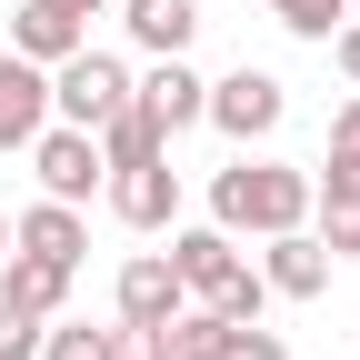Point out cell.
Wrapping results in <instances>:
<instances>
[{
	"label": "cell",
	"mask_w": 360,
	"mask_h": 360,
	"mask_svg": "<svg viewBox=\"0 0 360 360\" xmlns=\"http://www.w3.org/2000/svg\"><path fill=\"white\" fill-rule=\"evenodd\" d=\"M210 220H220V231H300V220H310V170H290V160H231V170H220L210 180Z\"/></svg>",
	"instance_id": "cell-1"
},
{
	"label": "cell",
	"mask_w": 360,
	"mask_h": 360,
	"mask_svg": "<svg viewBox=\"0 0 360 360\" xmlns=\"http://www.w3.org/2000/svg\"><path fill=\"white\" fill-rule=\"evenodd\" d=\"M170 270H180V290H191L200 310H220V321H260V300H270V281L231 250V231H170Z\"/></svg>",
	"instance_id": "cell-2"
},
{
	"label": "cell",
	"mask_w": 360,
	"mask_h": 360,
	"mask_svg": "<svg viewBox=\"0 0 360 360\" xmlns=\"http://www.w3.org/2000/svg\"><path fill=\"white\" fill-rule=\"evenodd\" d=\"M110 110H130V70L110 60V51H80L70 60H51V120H70V130H101Z\"/></svg>",
	"instance_id": "cell-3"
},
{
	"label": "cell",
	"mask_w": 360,
	"mask_h": 360,
	"mask_svg": "<svg viewBox=\"0 0 360 360\" xmlns=\"http://www.w3.org/2000/svg\"><path fill=\"white\" fill-rule=\"evenodd\" d=\"M200 120L220 130V141H240V150H250V141H270V130L290 120V90L270 80V70H250V60H240L231 80H210V90H200Z\"/></svg>",
	"instance_id": "cell-4"
},
{
	"label": "cell",
	"mask_w": 360,
	"mask_h": 360,
	"mask_svg": "<svg viewBox=\"0 0 360 360\" xmlns=\"http://www.w3.org/2000/svg\"><path fill=\"white\" fill-rule=\"evenodd\" d=\"M30 170H40V200H90L101 191V141L90 130H70V120H40V141H30Z\"/></svg>",
	"instance_id": "cell-5"
},
{
	"label": "cell",
	"mask_w": 360,
	"mask_h": 360,
	"mask_svg": "<svg viewBox=\"0 0 360 360\" xmlns=\"http://www.w3.org/2000/svg\"><path fill=\"white\" fill-rule=\"evenodd\" d=\"M200 90H210V80H200L191 60L170 51V60H150V80H130V110H141V120L160 130V141H180V130L200 120Z\"/></svg>",
	"instance_id": "cell-6"
},
{
	"label": "cell",
	"mask_w": 360,
	"mask_h": 360,
	"mask_svg": "<svg viewBox=\"0 0 360 360\" xmlns=\"http://www.w3.org/2000/svg\"><path fill=\"white\" fill-rule=\"evenodd\" d=\"M110 210L130 220V231H170V220H180V170H170V150L110 170Z\"/></svg>",
	"instance_id": "cell-7"
},
{
	"label": "cell",
	"mask_w": 360,
	"mask_h": 360,
	"mask_svg": "<svg viewBox=\"0 0 360 360\" xmlns=\"http://www.w3.org/2000/svg\"><path fill=\"white\" fill-rule=\"evenodd\" d=\"M40 120H51V70L20 60V51H0V150H30Z\"/></svg>",
	"instance_id": "cell-8"
},
{
	"label": "cell",
	"mask_w": 360,
	"mask_h": 360,
	"mask_svg": "<svg viewBox=\"0 0 360 360\" xmlns=\"http://www.w3.org/2000/svg\"><path fill=\"white\" fill-rule=\"evenodd\" d=\"M260 281L281 290V300H321V290H330V250H321V231H270Z\"/></svg>",
	"instance_id": "cell-9"
},
{
	"label": "cell",
	"mask_w": 360,
	"mask_h": 360,
	"mask_svg": "<svg viewBox=\"0 0 360 360\" xmlns=\"http://www.w3.org/2000/svg\"><path fill=\"white\" fill-rule=\"evenodd\" d=\"M180 300H191V290H180L170 250H141V260H120V321H130V330H160Z\"/></svg>",
	"instance_id": "cell-10"
},
{
	"label": "cell",
	"mask_w": 360,
	"mask_h": 360,
	"mask_svg": "<svg viewBox=\"0 0 360 360\" xmlns=\"http://www.w3.org/2000/svg\"><path fill=\"white\" fill-rule=\"evenodd\" d=\"M11 250H40V260L80 270V250H90V231H80V200H30V210L11 220Z\"/></svg>",
	"instance_id": "cell-11"
},
{
	"label": "cell",
	"mask_w": 360,
	"mask_h": 360,
	"mask_svg": "<svg viewBox=\"0 0 360 360\" xmlns=\"http://www.w3.org/2000/svg\"><path fill=\"white\" fill-rule=\"evenodd\" d=\"M310 210H321V250L330 260H360V170L330 160L321 180H310Z\"/></svg>",
	"instance_id": "cell-12"
},
{
	"label": "cell",
	"mask_w": 360,
	"mask_h": 360,
	"mask_svg": "<svg viewBox=\"0 0 360 360\" xmlns=\"http://www.w3.org/2000/svg\"><path fill=\"white\" fill-rule=\"evenodd\" d=\"M80 40H90V20L70 11V0H30V11L11 20V51H20V60H40V70H51V60H70Z\"/></svg>",
	"instance_id": "cell-13"
},
{
	"label": "cell",
	"mask_w": 360,
	"mask_h": 360,
	"mask_svg": "<svg viewBox=\"0 0 360 360\" xmlns=\"http://www.w3.org/2000/svg\"><path fill=\"white\" fill-rule=\"evenodd\" d=\"M0 300H20L30 321H60L70 270H60V260H40V250H0Z\"/></svg>",
	"instance_id": "cell-14"
},
{
	"label": "cell",
	"mask_w": 360,
	"mask_h": 360,
	"mask_svg": "<svg viewBox=\"0 0 360 360\" xmlns=\"http://www.w3.org/2000/svg\"><path fill=\"white\" fill-rule=\"evenodd\" d=\"M120 20H130V40H141L150 60H170V51H191L200 0H120Z\"/></svg>",
	"instance_id": "cell-15"
},
{
	"label": "cell",
	"mask_w": 360,
	"mask_h": 360,
	"mask_svg": "<svg viewBox=\"0 0 360 360\" xmlns=\"http://www.w3.org/2000/svg\"><path fill=\"white\" fill-rule=\"evenodd\" d=\"M90 141H101V170H130V160H160V150H170V141H160L141 110H110L101 130H90Z\"/></svg>",
	"instance_id": "cell-16"
},
{
	"label": "cell",
	"mask_w": 360,
	"mask_h": 360,
	"mask_svg": "<svg viewBox=\"0 0 360 360\" xmlns=\"http://www.w3.org/2000/svg\"><path fill=\"white\" fill-rule=\"evenodd\" d=\"M30 360H110V330H90V321H40V350Z\"/></svg>",
	"instance_id": "cell-17"
},
{
	"label": "cell",
	"mask_w": 360,
	"mask_h": 360,
	"mask_svg": "<svg viewBox=\"0 0 360 360\" xmlns=\"http://www.w3.org/2000/svg\"><path fill=\"white\" fill-rule=\"evenodd\" d=\"M270 11H281V30H290V40H330V30L350 20V0H270Z\"/></svg>",
	"instance_id": "cell-18"
},
{
	"label": "cell",
	"mask_w": 360,
	"mask_h": 360,
	"mask_svg": "<svg viewBox=\"0 0 360 360\" xmlns=\"http://www.w3.org/2000/svg\"><path fill=\"white\" fill-rule=\"evenodd\" d=\"M30 350H40V321L20 300H0V360H30Z\"/></svg>",
	"instance_id": "cell-19"
},
{
	"label": "cell",
	"mask_w": 360,
	"mask_h": 360,
	"mask_svg": "<svg viewBox=\"0 0 360 360\" xmlns=\"http://www.w3.org/2000/svg\"><path fill=\"white\" fill-rule=\"evenodd\" d=\"M220 360H290V350H281V330H260V321H231V350H220Z\"/></svg>",
	"instance_id": "cell-20"
},
{
	"label": "cell",
	"mask_w": 360,
	"mask_h": 360,
	"mask_svg": "<svg viewBox=\"0 0 360 360\" xmlns=\"http://www.w3.org/2000/svg\"><path fill=\"white\" fill-rule=\"evenodd\" d=\"M110 360H170V340H160V330H130V321H120V330H110Z\"/></svg>",
	"instance_id": "cell-21"
},
{
	"label": "cell",
	"mask_w": 360,
	"mask_h": 360,
	"mask_svg": "<svg viewBox=\"0 0 360 360\" xmlns=\"http://www.w3.org/2000/svg\"><path fill=\"white\" fill-rule=\"evenodd\" d=\"M330 160L360 170V101H340V120H330Z\"/></svg>",
	"instance_id": "cell-22"
},
{
	"label": "cell",
	"mask_w": 360,
	"mask_h": 360,
	"mask_svg": "<svg viewBox=\"0 0 360 360\" xmlns=\"http://www.w3.org/2000/svg\"><path fill=\"white\" fill-rule=\"evenodd\" d=\"M330 60H340V80L360 90V20H340V30H330Z\"/></svg>",
	"instance_id": "cell-23"
},
{
	"label": "cell",
	"mask_w": 360,
	"mask_h": 360,
	"mask_svg": "<svg viewBox=\"0 0 360 360\" xmlns=\"http://www.w3.org/2000/svg\"><path fill=\"white\" fill-rule=\"evenodd\" d=\"M0 250H11V210H0Z\"/></svg>",
	"instance_id": "cell-24"
},
{
	"label": "cell",
	"mask_w": 360,
	"mask_h": 360,
	"mask_svg": "<svg viewBox=\"0 0 360 360\" xmlns=\"http://www.w3.org/2000/svg\"><path fill=\"white\" fill-rule=\"evenodd\" d=\"M70 11H80V20H90V11H101V0H70Z\"/></svg>",
	"instance_id": "cell-25"
},
{
	"label": "cell",
	"mask_w": 360,
	"mask_h": 360,
	"mask_svg": "<svg viewBox=\"0 0 360 360\" xmlns=\"http://www.w3.org/2000/svg\"><path fill=\"white\" fill-rule=\"evenodd\" d=\"M350 11H360V0H350Z\"/></svg>",
	"instance_id": "cell-26"
}]
</instances>
